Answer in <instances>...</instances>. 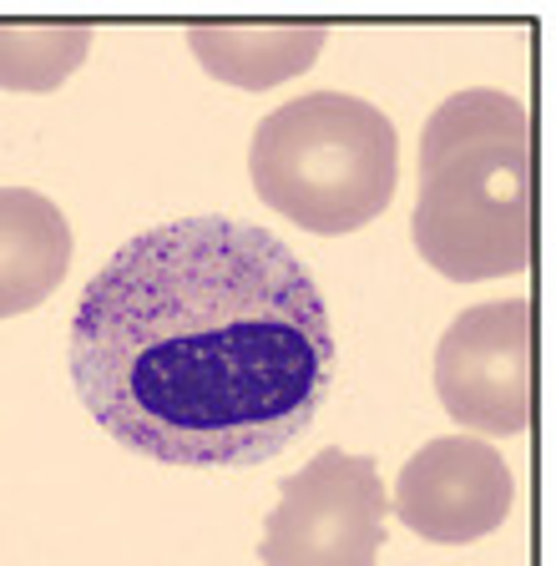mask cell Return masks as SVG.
I'll return each instance as SVG.
<instances>
[{"instance_id": "6da1fadb", "label": "cell", "mask_w": 556, "mask_h": 566, "mask_svg": "<svg viewBox=\"0 0 556 566\" xmlns=\"http://www.w3.org/2000/svg\"><path fill=\"white\" fill-rule=\"evenodd\" d=\"M66 359L117 446L188 471H243L314 424L334 379V329L284 238L202 212L127 238L102 263Z\"/></svg>"}, {"instance_id": "7a4b0ae2", "label": "cell", "mask_w": 556, "mask_h": 566, "mask_svg": "<svg viewBox=\"0 0 556 566\" xmlns=\"http://www.w3.org/2000/svg\"><path fill=\"white\" fill-rule=\"evenodd\" d=\"M415 253L450 283L516 279L532 263V112L501 86H465L420 132Z\"/></svg>"}, {"instance_id": "3957f363", "label": "cell", "mask_w": 556, "mask_h": 566, "mask_svg": "<svg viewBox=\"0 0 556 566\" xmlns=\"http://www.w3.org/2000/svg\"><path fill=\"white\" fill-rule=\"evenodd\" d=\"M249 182L304 233H359L395 198L400 132L365 96L304 92L253 127Z\"/></svg>"}, {"instance_id": "277c9868", "label": "cell", "mask_w": 556, "mask_h": 566, "mask_svg": "<svg viewBox=\"0 0 556 566\" xmlns=\"http://www.w3.org/2000/svg\"><path fill=\"white\" fill-rule=\"evenodd\" d=\"M385 481L355 450H319L284 485L263 521L259 566H375L385 546Z\"/></svg>"}, {"instance_id": "5b68a950", "label": "cell", "mask_w": 556, "mask_h": 566, "mask_svg": "<svg viewBox=\"0 0 556 566\" xmlns=\"http://www.w3.org/2000/svg\"><path fill=\"white\" fill-rule=\"evenodd\" d=\"M436 395L475 440L521 436L532 424V298H491L450 318L436 344Z\"/></svg>"}, {"instance_id": "8992f818", "label": "cell", "mask_w": 556, "mask_h": 566, "mask_svg": "<svg viewBox=\"0 0 556 566\" xmlns=\"http://www.w3.org/2000/svg\"><path fill=\"white\" fill-rule=\"evenodd\" d=\"M385 501L420 542L471 546L506 526L516 506V471L475 436H436L400 465Z\"/></svg>"}, {"instance_id": "52a82bcc", "label": "cell", "mask_w": 556, "mask_h": 566, "mask_svg": "<svg viewBox=\"0 0 556 566\" xmlns=\"http://www.w3.org/2000/svg\"><path fill=\"white\" fill-rule=\"evenodd\" d=\"M66 212L36 188H0V318L31 314L72 273Z\"/></svg>"}, {"instance_id": "ba28073f", "label": "cell", "mask_w": 556, "mask_h": 566, "mask_svg": "<svg viewBox=\"0 0 556 566\" xmlns=\"http://www.w3.org/2000/svg\"><path fill=\"white\" fill-rule=\"evenodd\" d=\"M324 25H188L198 66L238 92H269L304 76L319 61Z\"/></svg>"}, {"instance_id": "9c48e42d", "label": "cell", "mask_w": 556, "mask_h": 566, "mask_svg": "<svg viewBox=\"0 0 556 566\" xmlns=\"http://www.w3.org/2000/svg\"><path fill=\"white\" fill-rule=\"evenodd\" d=\"M92 56V25H0V92H56Z\"/></svg>"}]
</instances>
